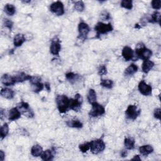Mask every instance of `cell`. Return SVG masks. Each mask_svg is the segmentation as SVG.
Wrapping results in <instances>:
<instances>
[{
  "label": "cell",
  "mask_w": 161,
  "mask_h": 161,
  "mask_svg": "<svg viewBox=\"0 0 161 161\" xmlns=\"http://www.w3.org/2000/svg\"><path fill=\"white\" fill-rule=\"evenodd\" d=\"M105 113V109L104 107L96 102L92 104V109L89 113V115L91 117H98L102 116Z\"/></svg>",
  "instance_id": "7"
},
{
  "label": "cell",
  "mask_w": 161,
  "mask_h": 161,
  "mask_svg": "<svg viewBox=\"0 0 161 161\" xmlns=\"http://www.w3.org/2000/svg\"><path fill=\"white\" fill-rule=\"evenodd\" d=\"M150 23H158L160 24V13L159 12H154L151 16V18L148 19Z\"/></svg>",
  "instance_id": "29"
},
{
  "label": "cell",
  "mask_w": 161,
  "mask_h": 161,
  "mask_svg": "<svg viewBox=\"0 0 161 161\" xmlns=\"http://www.w3.org/2000/svg\"><path fill=\"white\" fill-rule=\"evenodd\" d=\"M138 66L135 64H132L125 71V74L126 76H132L138 71Z\"/></svg>",
  "instance_id": "23"
},
{
  "label": "cell",
  "mask_w": 161,
  "mask_h": 161,
  "mask_svg": "<svg viewBox=\"0 0 161 161\" xmlns=\"http://www.w3.org/2000/svg\"><path fill=\"white\" fill-rule=\"evenodd\" d=\"M97 96H96V93L93 89H90L88 94V100L90 104H93L96 102Z\"/></svg>",
  "instance_id": "27"
},
{
  "label": "cell",
  "mask_w": 161,
  "mask_h": 161,
  "mask_svg": "<svg viewBox=\"0 0 161 161\" xmlns=\"http://www.w3.org/2000/svg\"><path fill=\"white\" fill-rule=\"evenodd\" d=\"M14 77H15V79L16 82H22L27 81V80L30 81V79L31 78V76H30V75H28V74H27L23 72H19Z\"/></svg>",
  "instance_id": "20"
},
{
  "label": "cell",
  "mask_w": 161,
  "mask_h": 161,
  "mask_svg": "<svg viewBox=\"0 0 161 161\" xmlns=\"http://www.w3.org/2000/svg\"><path fill=\"white\" fill-rule=\"evenodd\" d=\"M5 157V154L3 151H0V160L3 161Z\"/></svg>",
  "instance_id": "40"
},
{
  "label": "cell",
  "mask_w": 161,
  "mask_h": 161,
  "mask_svg": "<svg viewBox=\"0 0 161 161\" xmlns=\"http://www.w3.org/2000/svg\"><path fill=\"white\" fill-rule=\"evenodd\" d=\"M83 101L82 96L79 94L75 95L74 98L69 99V109L74 112H78L81 108V105Z\"/></svg>",
  "instance_id": "6"
},
{
  "label": "cell",
  "mask_w": 161,
  "mask_h": 161,
  "mask_svg": "<svg viewBox=\"0 0 161 161\" xmlns=\"http://www.w3.org/2000/svg\"><path fill=\"white\" fill-rule=\"evenodd\" d=\"M90 150L93 154H98L104 151L106 145L102 139H96L90 142Z\"/></svg>",
  "instance_id": "3"
},
{
  "label": "cell",
  "mask_w": 161,
  "mask_h": 161,
  "mask_svg": "<svg viewBox=\"0 0 161 161\" xmlns=\"http://www.w3.org/2000/svg\"><path fill=\"white\" fill-rule=\"evenodd\" d=\"M79 148L82 152H83V153L86 152L88 150H90V142H86V143H84V144L79 145Z\"/></svg>",
  "instance_id": "35"
},
{
  "label": "cell",
  "mask_w": 161,
  "mask_h": 161,
  "mask_svg": "<svg viewBox=\"0 0 161 161\" xmlns=\"http://www.w3.org/2000/svg\"><path fill=\"white\" fill-rule=\"evenodd\" d=\"M57 108L60 113H64L69 109V99L66 95H58L56 99Z\"/></svg>",
  "instance_id": "2"
},
{
  "label": "cell",
  "mask_w": 161,
  "mask_h": 161,
  "mask_svg": "<svg viewBox=\"0 0 161 161\" xmlns=\"http://www.w3.org/2000/svg\"><path fill=\"white\" fill-rule=\"evenodd\" d=\"M78 31H79L78 38L82 40H85L88 38V34L90 31V28L87 24L82 21V22L79 23L78 25Z\"/></svg>",
  "instance_id": "9"
},
{
  "label": "cell",
  "mask_w": 161,
  "mask_h": 161,
  "mask_svg": "<svg viewBox=\"0 0 161 161\" xmlns=\"http://www.w3.org/2000/svg\"><path fill=\"white\" fill-rule=\"evenodd\" d=\"M138 90L144 96H151L152 92V88L151 86L147 84L145 81L143 80L138 84Z\"/></svg>",
  "instance_id": "13"
},
{
  "label": "cell",
  "mask_w": 161,
  "mask_h": 161,
  "mask_svg": "<svg viewBox=\"0 0 161 161\" xmlns=\"http://www.w3.org/2000/svg\"><path fill=\"white\" fill-rule=\"evenodd\" d=\"M100 85L107 89H112L113 87V81L110 79H101Z\"/></svg>",
  "instance_id": "31"
},
{
  "label": "cell",
  "mask_w": 161,
  "mask_h": 161,
  "mask_svg": "<svg viewBox=\"0 0 161 161\" xmlns=\"http://www.w3.org/2000/svg\"><path fill=\"white\" fill-rule=\"evenodd\" d=\"M66 124L68 126L71 128H81L83 126V124L79 120H72L68 121Z\"/></svg>",
  "instance_id": "26"
},
{
  "label": "cell",
  "mask_w": 161,
  "mask_h": 161,
  "mask_svg": "<svg viewBox=\"0 0 161 161\" xmlns=\"http://www.w3.org/2000/svg\"><path fill=\"white\" fill-rule=\"evenodd\" d=\"M84 3L82 1L76 2L74 4V9L78 12H82L84 9Z\"/></svg>",
  "instance_id": "34"
},
{
  "label": "cell",
  "mask_w": 161,
  "mask_h": 161,
  "mask_svg": "<svg viewBox=\"0 0 161 161\" xmlns=\"http://www.w3.org/2000/svg\"><path fill=\"white\" fill-rule=\"evenodd\" d=\"M136 56L138 59L144 60H149L152 56V52L151 50L147 49L143 43H139L135 48Z\"/></svg>",
  "instance_id": "1"
},
{
  "label": "cell",
  "mask_w": 161,
  "mask_h": 161,
  "mask_svg": "<svg viewBox=\"0 0 161 161\" xmlns=\"http://www.w3.org/2000/svg\"><path fill=\"white\" fill-rule=\"evenodd\" d=\"M141 110L138 108L136 105L130 104L128 106L127 109L125 111V115L126 119L135 120H136L138 116L141 115Z\"/></svg>",
  "instance_id": "5"
},
{
  "label": "cell",
  "mask_w": 161,
  "mask_h": 161,
  "mask_svg": "<svg viewBox=\"0 0 161 161\" xmlns=\"http://www.w3.org/2000/svg\"><path fill=\"white\" fill-rule=\"evenodd\" d=\"M17 108L20 110V112H21V113H22L26 116L28 118L34 117V113L30 110L29 104L27 103H25L24 101H21L18 104Z\"/></svg>",
  "instance_id": "12"
},
{
  "label": "cell",
  "mask_w": 161,
  "mask_h": 161,
  "mask_svg": "<svg viewBox=\"0 0 161 161\" xmlns=\"http://www.w3.org/2000/svg\"><path fill=\"white\" fill-rule=\"evenodd\" d=\"M1 96L6 99L12 100L14 98L15 92L9 88H2L1 91Z\"/></svg>",
  "instance_id": "18"
},
{
  "label": "cell",
  "mask_w": 161,
  "mask_h": 161,
  "mask_svg": "<svg viewBox=\"0 0 161 161\" xmlns=\"http://www.w3.org/2000/svg\"><path fill=\"white\" fill-rule=\"evenodd\" d=\"M121 156L122 157H125L127 156V151H125V150H123L121 152Z\"/></svg>",
  "instance_id": "41"
},
{
  "label": "cell",
  "mask_w": 161,
  "mask_h": 161,
  "mask_svg": "<svg viewBox=\"0 0 161 161\" xmlns=\"http://www.w3.org/2000/svg\"><path fill=\"white\" fill-rule=\"evenodd\" d=\"M4 25H5V27H6V28H8V29H9L11 30L13 27V21H12L10 20L5 19L4 20Z\"/></svg>",
  "instance_id": "37"
},
{
  "label": "cell",
  "mask_w": 161,
  "mask_h": 161,
  "mask_svg": "<svg viewBox=\"0 0 161 161\" xmlns=\"http://www.w3.org/2000/svg\"><path fill=\"white\" fill-rule=\"evenodd\" d=\"M132 160H141V159L140 158V156H139L138 155H137V156H135L134 158L132 159Z\"/></svg>",
  "instance_id": "42"
},
{
  "label": "cell",
  "mask_w": 161,
  "mask_h": 161,
  "mask_svg": "<svg viewBox=\"0 0 161 161\" xmlns=\"http://www.w3.org/2000/svg\"><path fill=\"white\" fill-rule=\"evenodd\" d=\"M43 148L40 145H35L31 148V154L34 157H39L43 153Z\"/></svg>",
  "instance_id": "22"
},
{
  "label": "cell",
  "mask_w": 161,
  "mask_h": 161,
  "mask_svg": "<svg viewBox=\"0 0 161 161\" xmlns=\"http://www.w3.org/2000/svg\"><path fill=\"white\" fill-rule=\"evenodd\" d=\"M139 151L141 154L144 156H147L150 154H151L154 151V148L152 145H142L139 147Z\"/></svg>",
  "instance_id": "19"
},
{
  "label": "cell",
  "mask_w": 161,
  "mask_h": 161,
  "mask_svg": "<svg viewBox=\"0 0 161 161\" xmlns=\"http://www.w3.org/2000/svg\"><path fill=\"white\" fill-rule=\"evenodd\" d=\"M160 111H161V110L159 108L155 109L154 113V116L156 119L160 120Z\"/></svg>",
  "instance_id": "39"
},
{
  "label": "cell",
  "mask_w": 161,
  "mask_h": 161,
  "mask_svg": "<svg viewBox=\"0 0 161 161\" xmlns=\"http://www.w3.org/2000/svg\"><path fill=\"white\" fill-rule=\"evenodd\" d=\"M25 41H26V38L24 34H18L14 37L13 44L16 47H18L22 46Z\"/></svg>",
  "instance_id": "17"
},
{
  "label": "cell",
  "mask_w": 161,
  "mask_h": 161,
  "mask_svg": "<svg viewBox=\"0 0 161 161\" xmlns=\"http://www.w3.org/2000/svg\"><path fill=\"white\" fill-rule=\"evenodd\" d=\"M66 79L69 81L71 82V83H73V81L75 82L76 80L78 79V78H79V75L78 74H74L72 72H68L66 74Z\"/></svg>",
  "instance_id": "32"
},
{
  "label": "cell",
  "mask_w": 161,
  "mask_h": 161,
  "mask_svg": "<svg viewBox=\"0 0 161 161\" xmlns=\"http://www.w3.org/2000/svg\"><path fill=\"white\" fill-rule=\"evenodd\" d=\"M5 12L9 16H13L16 12V8L12 4H6L4 7Z\"/></svg>",
  "instance_id": "25"
},
{
  "label": "cell",
  "mask_w": 161,
  "mask_h": 161,
  "mask_svg": "<svg viewBox=\"0 0 161 161\" xmlns=\"http://www.w3.org/2000/svg\"><path fill=\"white\" fill-rule=\"evenodd\" d=\"M122 55L126 61H129L134 59V52L131 47L125 46L122 50Z\"/></svg>",
  "instance_id": "14"
},
{
  "label": "cell",
  "mask_w": 161,
  "mask_h": 161,
  "mask_svg": "<svg viewBox=\"0 0 161 161\" xmlns=\"http://www.w3.org/2000/svg\"><path fill=\"white\" fill-rule=\"evenodd\" d=\"M22 2L24 3H28L30 2V0H29V1H23Z\"/></svg>",
  "instance_id": "45"
},
{
  "label": "cell",
  "mask_w": 161,
  "mask_h": 161,
  "mask_svg": "<svg viewBox=\"0 0 161 161\" xmlns=\"http://www.w3.org/2000/svg\"><path fill=\"white\" fill-rule=\"evenodd\" d=\"M135 28H141V26H139L138 24H135Z\"/></svg>",
  "instance_id": "44"
},
{
  "label": "cell",
  "mask_w": 161,
  "mask_h": 161,
  "mask_svg": "<svg viewBox=\"0 0 161 161\" xmlns=\"http://www.w3.org/2000/svg\"><path fill=\"white\" fill-rule=\"evenodd\" d=\"M107 74V68L106 66L102 65L100 66L98 69V74L100 76H103V75H105Z\"/></svg>",
  "instance_id": "38"
},
{
  "label": "cell",
  "mask_w": 161,
  "mask_h": 161,
  "mask_svg": "<svg viewBox=\"0 0 161 161\" xmlns=\"http://www.w3.org/2000/svg\"><path fill=\"white\" fill-rule=\"evenodd\" d=\"M30 82L31 84L32 90L36 93H38L44 89V86L41 82V78L38 76H31Z\"/></svg>",
  "instance_id": "8"
},
{
  "label": "cell",
  "mask_w": 161,
  "mask_h": 161,
  "mask_svg": "<svg viewBox=\"0 0 161 161\" xmlns=\"http://www.w3.org/2000/svg\"><path fill=\"white\" fill-rule=\"evenodd\" d=\"M21 113L17 108H13L11 109L8 113V120L9 121H15L19 119L21 117Z\"/></svg>",
  "instance_id": "16"
},
{
  "label": "cell",
  "mask_w": 161,
  "mask_h": 161,
  "mask_svg": "<svg viewBox=\"0 0 161 161\" xmlns=\"http://www.w3.org/2000/svg\"><path fill=\"white\" fill-rule=\"evenodd\" d=\"M61 50L60 40L58 38H54L52 40L50 47V52L53 56H59V52Z\"/></svg>",
  "instance_id": "11"
},
{
  "label": "cell",
  "mask_w": 161,
  "mask_h": 161,
  "mask_svg": "<svg viewBox=\"0 0 161 161\" xmlns=\"http://www.w3.org/2000/svg\"><path fill=\"white\" fill-rule=\"evenodd\" d=\"M151 5L154 9H160L161 8L160 0H154V1L151 2Z\"/></svg>",
  "instance_id": "36"
},
{
  "label": "cell",
  "mask_w": 161,
  "mask_h": 161,
  "mask_svg": "<svg viewBox=\"0 0 161 161\" xmlns=\"http://www.w3.org/2000/svg\"><path fill=\"white\" fill-rule=\"evenodd\" d=\"M113 27L111 23L108 24H104L103 22H98L94 27V30L96 31V35L99 38L101 35L108 34L113 30Z\"/></svg>",
  "instance_id": "4"
},
{
  "label": "cell",
  "mask_w": 161,
  "mask_h": 161,
  "mask_svg": "<svg viewBox=\"0 0 161 161\" xmlns=\"http://www.w3.org/2000/svg\"><path fill=\"white\" fill-rule=\"evenodd\" d=\"M2 82L3 85L6 86H13L15 83H16V80L14 76H12L8 74H5L2 76L1 78Z\"/></svg>",
  "instance_id": "15"
},
{
  "label": "cell",
  "mask_w": 161,
  "mask_h": 161,
  "mask_svg": "<svg viewBox=\"0 0 161 161\" xmlns=\"http://www.w3.org/2000/svg\"><path fill=\"white\" fill-rule=\"evenodd\" d=\"M135 140L132 137H127L125 138L124 145L127 150H132L135 147Z\"/></svg>",
  "instance_id": "24"
},
{
  "label": "cell",
  "mask_w": 161,
  "mask_h": 161,
  "mask_svg": "<svg viewBox=\"0 0 161 161\" xmlns=\"http://www.w3.org/2000/svg\"><path fill=\"white\" fill-rule=\"evenodd\" d=\"M154 66V62L150 60H144V62L142 64V71L147 74L150 71H151Z\"/></svg>",
  "instance_id": "21"
},
{
  "label": "cell",
  "mask_w": 161,
  "mask_h": 161,
  "mask_svg": "<svg viewBox=\"0 0 161 161\" xmlns=\"http://www.w3.org/2000/svg\"><path fill=\"white\" fill-rule=\"evenodd\" d=\"M121 6L127 9H132L133 8V2L131 0H123L121 2Z\"/></svg>",
  "instance_id": "33"
},
{
  "label": "cell",
  "mask_w": 161,
  "mask_h": 161,
  "mask_svg": "<svg viewBox=\"0 0 161 161\" xmlns=\"http://www.w3.org/2000/svg\"><path fill=\"white\" fill-rule=\"evenodd\" d=\"M45 86H46V90H47L48 91H50V84H49V82H46V84H45Z\"/></svg>",
  "instance_id": "43"
},
{
  "label": "cell",
  "mask_w": 161,
  "mask_h": 161,
  "mask_svg": "<svg viewBox=\"0 0 161 161\" xmlns=\"http://www.w3.org/2000/svg\"><path fill=\"white\" fill-rule=\"evenodd\" d=\"M50 10L52 13L57 16H62L65 13L64 5L59 1L52 3L50 6Z\"/></svg>",
  "instance_id": "10"
},
{
  "label": "cell",
  "mask_w": 161,
  "mask_h": 161,
  "mask_svg": "<svg viewBox=\"0 0 161 161\" xmlns=\"http://www.w3.org/2000/svg\"><path fill=\"white\" fill-rule=\"evenodd\" d=\"M41 158L43 160L47 161L52 160L53 159V155L52 154V151L50 150H46V151H44L41 155Z\"/></svg>",
  "instance_id": "28"
},
{
  "label": "cell",
  "mask_w": 161,
  "mask_h": 161,
  "mask_svg": "<svg viewBox=\"0 0 161 161\" xmlns=\"http://www.w3.org/2000/svg\"><path fill=\"white\" fill-rule=\"evenodd\" d=\"M9 133V126L8 123H5L3 124V126H2L1 128H0V136H1L2 139H3L5 138Z\"/></svg>",
  "instance_id": "30"
}]
</instances>
